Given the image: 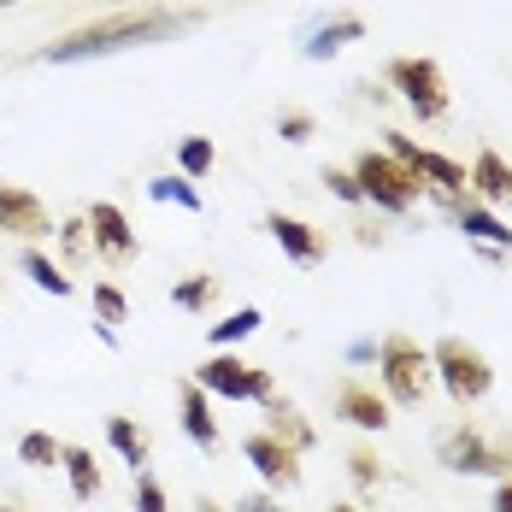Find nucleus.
Here are the masks:
<instances>
[{
  "instance_id": "obj_1",
  "label": "nucleus",
  "mask_w": 512,
  "mask_h": 512,
  "mask_svg": "<svg viewBox=\"0 0 512 512\" xmlns=\"http://www.w3.org/2000/svg\"><path fill=\"white\" fill-rule=\"evenodd\" d=\"M201 12L195 6H142V12H112V18H95L71 36H59L36 53L42 65H71V59H101V53H124V48H148V42H165V36H183L195 30Z\"/></svg>"
},
{
  "instance_id": "obj_2",
  "label": "nucleus",
  "mask_w": 512,
  "mask_h": 512,
  "mask_svg": "<svg viewBox=\"0 0 512 512\" xmlns=\"http://www.w3.org/2000/svg\"><path fill=\"white\" fill-rule=\"evenodd\" d=\"M348 171H354L359 195L377 206V212H395V218H401V212H412V206L430 195V189H424V183L412 177L407 165L389 154V148H365V154H359L354 165H348Z\"/></svg>"
},
{
  "instance_id": "obj_3",
  "label": "nucleus",
  "mask_w": 512,
  "mask_h": 512,
  "mask_svg": "<svg viewBox=\"0 0 512 512\" xmlns=\"http://www.w3.org/2000/svg\"><path fill=\"white\" fill-rule=\"evenodd\" d=\"M377 383L395 407H424V395L436 383V365L412 336H383L377 342Z\"/></svg>"
},
{
  "instance_id": "obj_4",
  "label": "nucleus",
  "mask_w": 512,
  "mask_h": 512,
  "mask_svg": "<svg viewBox=\"0 0 512 512\" xmlns=\"http://www.w3.org/2000/svg\"><path fill=\"white\" fill-rule=\"evenodd\" d=\"M430 365H436V383L448 389L454 407H477V401L495 389V365H489V354L471 348L465 336H442V342L430 348Z\"/></svg>"
},
{
  "instance_id": "obj_5",
  "label": "nucleus",
  "mask_w": 512,
  "mask_h": 512,
  "mask_svg": "<svg viewBox=\"0 0 512 512\" xmlns=\"http://www.w3.org/2000/svg\"><path fill=\"white\" fill-rule=\"evenodd\" d=\"M383 83H389V89H395V95H401V101H407L424 124L448 118V106H454V95H448V71H442L436 59H418V53H407V59H389Z\"/></svg>"
},
{
  "instance_id": "obj_6",
  "label": "nucleus",
  "mask_w": 512,
  "mask_h": 512,
  "mask_svg": "<svg viewBox=\"0 0 512 512\" xmlns=\"http://www.w3.org/2000/svg\"><path fill=\"white\" fill-rule=\"evenodd\" d=\"M195 383H201L206 395H224V401H271V395H277V389H271V371H265V365H248L236 348L206 354L201 365H195Z\"/></svg>"
},
{
  "instance_id": "obj_7",
  "label": "nucleus",
  "mask_w": 512,
  "mask_h": 512,
  "mask_svg": "<svg viewBox=\"0 0 512 512\" xmlns=\"http://www.w3.org/2000/svg\"><path fill=\"white\" fill-rule=\"evenodd\" d=\"M389 154L407 165L412 177L430 189V195H465V165L448 154H436V148H424V142H412V136H401V130H389Z\"/></svg>"
},
{
  "instance_id": "obj_8",
  "label": "nucleus",
  "mask_w": 512,
  "mask_h": 512,
  "mask_svg": "<svg viewBox=\"0 0 512 512\" xmlns=\"http://www.w3.org/2000/svg\"><path fill=\"white\" fill-rule=\"evenodd\" d=\"M242 460L259 471V483L271 489V495H283V489H301V454L295 448H283L271 430H254V436H242Z\"/></svg>"
},
{
  "instance_id": "obj_9",
  "label": "nucleus",
  "mask_w": 512,
  "mask_h": 512,
  "mask_svg": "<svg viewBox=\"0 0 512 512\" xmlns=\"http://www.w3.org/2000/svg\"><path fill=\"white\" fill-rule=\"evenodd\" d=\"M0 236H18L24 248H36L42 236H53V212L42 195H30L24 183H0Z\"/></svg>"
},
{
  "instance_id": "obj_10",
  "label": "nucleus",
  "mask_w": 512,
  "mask_h": 512,
  "mask_svg": "<svg viewBox=\"0 0 512 512\" xmlns=\"http://www.w3.org/2000/svg\"><path fill=\"white\" fill-rule=\"evenodd\" d=\"M436 201L448 206V218L465 230V242H471V248H483L489 259H507L512 230H507V224H501V218H495L483 201H471V189H465V195H436Z\"/></svg>"
},
{
  "instance_id": "obj_11",
  "label": "nucleus",
  "mask_w": 512,
  "mask_h": 512,
  "mask_svg": "<svg viewBox=\"0 0 512 512\" xmlns=\"http://www.w3.org/2000/svg\"><path fill=\"white\" fill-rule=\"evenodd\" d=\"M83 224H89V236H95V254H101L106 265H130V259L142 254V242H136V224L124 218V206L95 201L89 212H83Z\"/></svg>"
},
{
  "instance_id": "obj_12",
  "label": "nucleus",
  "mask_w": 512,
  "mask_h": 512,
  "mask_svg": "<svg viewBox=\"0 0 512 512\" xmlns=\"http://www.w3.org/2000/svg\"><path fill=\"white\" fill-rule=\"evenodd\" d=\"M442 465H448L454 477H501L495 442H489L483 430H471V424H454V430L442 436Z\"/></svg>"
},
{
  "instance_id": "obj_13",
  "label": "nucleus",
  "mask_w": 512,
  "mask_h": 512,
  "mask_svg": "<svg viewBox=\"0 0 512 512\" xmlns=\"http://www.w3.org/2000/svg\"><path fill=\"white\" fill-rule=\"evenodd\" d=\"M336 418L342 424H354V430H389V395L377 389V383H365V377H348L342 389H336Z\"/></svg>"
},
{
  "instance_id": "obj_14",
  "label": "nucleus",
  "mask_w": 512,
  "mask_h": 512,
  "mask_svg": "<svg viewBox=\"0 0 512 512\" xmlns=\"http://www.w3.org/2000/svg\"><path fill=\"white\" fill-rule=\"evenodd\" d=\"M265 230H271V242L295 259V265H318V259L330 254V230H318V224H307V218L265 212Z\"/></svg>"
},
{
  "instance_id": "obj_15",
  "label": "nucleus",
  "mask_w": 512,
  "mask_h": 512,
  "mask_svg": "<svg viewBox=\"0 0 512 512\" xmlns=\"http://www.w3.org/2000/svg\"><path fill=\"white\" fill-rule=\"evenodd\" d=\"M359 36H365V18H354V12H324V18H312L307 30H301V59H330V53H342Z\"/></svg>"
},
{
  "instance_id": "obj_16",
  "label": "nucleus",
  "mask_w": 512,
  "mask_h": 512,
  "mask_svg": "<svg viewBox=\"0 0 512 512\" xmlns=\"http://www.w3.org/2000/svg\"><path fill=\"white\" fill-rule=\"evenodd\" d=\"M177 424H183V436L201 448V454H212L218 448V418H212V395H206L195 377H183L177 383Z\"/></svg>"
},
{
  "instance_id": "obj_17",
  "label": "nucleus",
  "mask_w": 512,
  "mask_h": 512,
  "mask_svg": "<svg viewBox=\"0 0 512 512\" xmlns=\"http://www.w3.org/2000/svg\"><path fill=\"white\" fill-rule=\"evenodd\" d=\"M471 183V201H483V206H512V165L495 148H483V154L471 159V171H465Z\"/></svg>"
},
{
  "instance_id": "obj_18",
  "label": "nucleus",
  "mask_w": 512,
  "mask_h": 512,
  "mask_svg": "<svg viewBox=\"0 0 512 512\" xmlns=\"http://www.w3.org/2000/svg\"><path fill=\"white\" fill-rule=\"evenodd\" d=\"M259 407H265V430H271V436H277L283 448H295V454H307L312 442H318V430L307 424V412L295 407L289 395H271V401H259Z\"/></svg>"
},
{
  "instance_id": "obj_19",
  "label": "nucleus",
  "mask_w": 512,
  "mask_h": 512,
  "mask_svg": "<svg viewBox=\"0 0 512 512\" xmlns=\"http://www.w3.org/2000/svg\"><path fill=\"white\" fill-rule=\"evenodd\" d=\"M59 471H65V483H71V495L89 507V501H101V465L89 448H77V442H65V454H59Z\"/></svg>"
},
{
  "instance_id": "obj_20",
  "label": "nucleus",
  "mask_w": 512,
  "mask_h": 512,
  "mask_svg": "<svg viewBox=\"0 0 512 512\" xmlns=\"http://www.w3.org/2000/svg\"><path fill=\"white\" fill-rule=\"evenodd\" d=\"M106 442H112V454L130 465V471H148V448H154V442H148V430H142L136 418H124V412L106 418Z\"/></svg>"
},
{
  "instance_id": "obj_21",
  "label": "nucleus",
  "mask_w": 512,
  "mask_h": 512,
  "mask_svg": "<svg viewBox=\"0 0 512 512\" xmlns=\"http://www.w3.org/2000/svg\"><path fill=\"white\" fill-rule=\"evenodd\" d=\"M18 271H24L36 289H48L53 301H71V295H77V283L65 277V265H59V259H48L42 248H24V254H18Z\"/></svg>"
},
{
  "instance_id": "obj_22",
  "label": "nucleus",
  "mask_w": 512,
  "mask_h": 512,
  "mask_svg": "<svg viewBox=\"0 0 512 512\" xmlns=\"http://www.w3.org/2000/svg\"><path fill=\"white\" fill-rule=\"evenodd\" d=\"M218 295H224V283H218L212 271H189V277L171 283V301H177L183 312H212L218 307Z\"/></svg>"
},
{
  "instance_id": "obj_23",
  "label": "nucleus",
  "mask_w": 512,
  "mask_h": 512,
  "mask_svg": "<svg viewBox=\"0 0 512 512\" xmlns=\"http://www.w3.org/2000/svg\"><path fill=\"white\" fill-rule=\"evenodd\" d=\"M53 236H59V254H65V265H71V271L95 259V236H89V224H83V218H65V224H53Z\"/></svg>"
},
{
  "instance_id": "obj_24",
  "label": "nucleus",
  "mask_w": 512,
  "mask_h": 512,
  "mask_svg": "<svg viewBox=\"0 0 512 512\" xmlns=\"http://www.w3.org/2000/svg\"><path fill=\"white\" fill-rule=\"evenodd\" d=\"M259 324H265V318H259V307H236L230 318H224V324H212V354H224V348L248 342V336L259 330Z\"/></svg>"
},
{
  "instance_id": "obj_25",
  "label": "nucleus",
  "mask_w": 512,
  "mask_h": 512,
  "mask_svg": "<svg viewBox=\"0 0 512 512\" xmlns=\"http://www.w3.org/2000/svg\"><path fill=\"white\" fill-rule=\"evenodd\" d=\"M59 454H65V442L48 436V430H30V436L18 442V460L30 465V471H59Z\"/></svg>"
},
{
  "instance_id": "obj_26",
  "label": "nucleus",
  "mask_w": 512,
  "mask_h": 512,
  "mask_svg": "<svg viewBox=\"0 0 512 512\" xmlns=\"http://www.w3.org/2000/svg\"><path fill=\"white\" fill-rule=\"evenodd\" d=\"M348 477H354V489H377V483L389 477V471H383V454H377V448H365V442L348 448Z\"/></svg>"
},
{
  "instance_id": "obj_27",
  "label": "nucleus",
  "mask_w": 512,
  "mask_h": 512,
  "mask_svg": "<svg viewBox=\"0 0 512 512\" xmlns=\"http://www.w3.org/2000/svg\"><path fill=\"white\" fill-rule=\"evenodd\" d=\"M212 142H206V136H183V142H177V165H183V177H189V183H201L206 171H212Z\"/></svg>"
},
{
  "instance_id": "obj_28",
  "label": "nucleus",
  "mask_w": 512,
  "mask_h": 512,
  "mask_svg": "<svg viewBox=\"0 0 512 512\" xmlns=\"http://www.w3.org/2000/svg\"><path fill=\"white\" fill-rule=\"evenodd\" d=\"M148 195L165 201V206H189V212H201V189H195L189 177H154V183H148Z\"/></svg>"
},
{
  "instance_id": "obj_29",
  "label": "nucleus",
  "mask_w": 512,
  "mask_h": 512,
  "mask_svg": "<svg viewBox=\"0 0 512 512\" xmlns=\"http://www.w3.org/2000/svg\"><path fill=\"white\" fill-rule=\"evenodd\" d=\"M95 318L112 324V330L130 318V301H124V289H118V283H95Z\"/></svg>"
},
{
  "instance_id": "obj_30",
  "label": "nucleus",
  "mask_w": 512,
  "mask_h": 512,
  "mask_svg": "<svg viewBox=\"0 0 512 512\" xmlns=\"http://www.w3.org/2000/svg\"><path fill=\"white\" fill-rule=\"evenodd\" d=\"M130 512H171V501H165V483H159L154 471H136V495H130Z\"/></svg>"
},
{
  "instance_id": "obj_31",
  "label": "nucleus",
  "mask_w": 512,
  "mask_h": 512,
  "mask_svg": "<svg viewBox=\"0 0 512 512\" xmlns=\"http://www.w3.org/2000/svg\"><path fill=\"white\" fill-rule=\"evenodd\" d=\"M324 189H330L336 201H348V206H365V195H359V183H354V171H342V165H324Z\"/></svg>"
},
{
  "instance_id": "obj_32",
  "label": "nucleus",
  "mask_w": 512,
  "mask_h": 512,
  "mask_svg": "<svg viewBox=\"0 0 512 512\" xmlns=\"http://www.w3.org/2000/svg\"><path fill=\"white\" fill-rule=\"evenodd\" d=\"M277 136H283V142H312V136H318V118H312V112H283V118H277Z\"/></svg>"
},
{
  "instance_id": "obj_33",
  "label": "nucleus",
  "mask_w": 512,
  "mask_h": 512,
  "mask_svg": "<svg viewBox=\"0 0 512 512\" xmlns=\"http://www.w3.org/2000/svg\"><path fill=\"white\" fill-rule=\"evenodd\" d=\"M230 512H283V501H277L271 489H254V495H236V507Z\"/></svg>"
},
{
  "instance_id": "obj_34",
  "label": "nucleus",
  "mask_w": 512,
  "mask_h": 512,
  "mask_svg": "<svg viewBox=\"0 0 512 512\" xmlns=\"http://www.w3.org/2000/svg\"><path fill=\"white\" fill-rule=\"evenodd\" d=\"M489 512H512V477H501V489H495V501H489Z\"/></svg>"
},
{
  "instance_id": "obj_35",
  "label": "nucleus",
  "mask_w": 512,
  "mask_h": 512,
  "mask_svg": "<svg viewBox=\"0 0 512 512\" xmlns=\"http://www.w3.org/2000/svg\"><path fill=\"white\" fill-rule=\"evenodd\" d=\"M348 359H354V365H365V359H377V342H354V348H348Z\"/></svg>"
},
{
  "instance_id": "obj_36",
  "label": "nucleus",
  "mask_w": 512,
  "mask_h": 512,
  "mask_svg": "<svg viewBox=\"0 0 512 512\" xmlns=\"http://www.w3.org/2000/svg\"><path fill=\"white\" fill-rule=\"evenodd\" d=\"M195 512H224V507H218V501H195Z\"/></svg>"
},
{
  "instance_id": "obj_37",
  "label": "nucleus",
  "mask_w": 512,
  "mask_h": 512,
  "mask_svg": "<svg viewBox=\"0 0 512 512\" xmlns=\"http://www.w3.org/2000/svg\"><path fill=\"white\" fill-rule=\"evenodd\" d=\"M330 512H359V507H348V501H336V507H330Z\"/></svg>"
},
{
  "instance_id": "obj_38",
  "label": "nucleus",
  "mask_w": 512,
  "mask_h": 512,
  "mask_svg": "<svg viewBox=\"0 0 512 512\" xmlns=\"http://www.w3.org/2000/svg\"><path fill=\"white\" fill-rule=\"evenodd\" d=\"M0 512H24V507H18V501H6V507H0Z\"/></svg>"
},
{
  "instance_id": "obj_39",
  "label": "nucleus",
  "mask_w": 512,
  "mask_h": 512,
  "mask_svg": "<svg viewBox=\"0 0 512 512\" xmlns=\"http://www.w3.org/2000/svg\"><path fill=\"white\" fill-rule=\"evenodd\" d=\"M0 6H18V0H0Z\"/></svg>"
},
{
  "instance_id": "obj_40",
  "label": "nucleus",
  "mask_w": 512,
  "mask_h": 512,
  "mask_svg": "<svg viewBox=\"0 0 512 512\" xmlns=\"http://www.w3.org/2000/svg\"><path fill=\"white\" fill-rule=\"evenodd\" d=\"M118 6H124V0H118Z\"/></svg>"
}]
</instances>
